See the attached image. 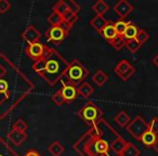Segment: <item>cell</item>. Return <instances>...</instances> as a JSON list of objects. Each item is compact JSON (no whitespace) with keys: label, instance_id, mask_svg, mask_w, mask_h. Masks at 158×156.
<instances>
[{"label":"cell","instance_id":"cb8c5ba5","mask_svg":"<svg viewBox=\"0 0 158 156\" xmlns=\"http://www.w3.org/2000/svg\"><path fill=\"white\" fill-rule=\"evenodd\" d=\"M115 121H116L120 127H126V126L129 124L130 117L128 116L127 113L123 112V111H121V112H119L118 114L115 116Z\"/></svg>","mask_w":158,"mask_h":156},{"label":"cell","instance_id":"3957f363","mask_svg":"<svg viewBox=\"0 0 158 156\" xmlns=\"http://www.w3.org/2000/svg\"><path fill=\"white\" fill-rule=\"evenodd\" d=\"M104 113L95 105L93 102H88L81 110L78 112V115L89 125L95 126L102 120Z\"/></svg>","mask_w":158,"mask_h":156},{"label":"cell","instance_id":"d6986e66","mask_svg":"<svg viewBox=\"0 0 158 156\" xmlns=\"http://www.w3.org/2000/svg\"><path fill=\"white\" fill-rule=\"evenodd\" d=\"M107 80H108V76L101 70H97V73H95L92 77V82H94L98 87H102L103 85H105V82H107Z\"/></svg>","mask_w":158,"mask_h":156},{"label":"cell","instance_id":"f1b7e54d","mask_svg":"<svg viewBox=\"0 0 158 156\" xmlns=\"http://www.w3.org/2000/svg\"><path fill=\"white\" fill-rule=\"evenodd\" d=\"M110 44H112L116 50H120V49H123V46H126V39L123 38V36L118 35L115 39L110 41Z\"/></svg>","mask_w":158,"mask_h":156},{"label":"cell","instance_id":"4fadbf2b","mask_svg":"<svg viewBox=\"0 0 158 156\" xmlns=\"http://www.w3.org/2000/svg\"><path fill=\"white\" fill-rule=\"evenodd\" d=\"M92 146H93V149L95 150V152H97L98 154H100V155H105V154H107V152L110 151V144H108L105 140H103V139H101V138H95V140H93Z\"/></svg>","mask_w":158,"mask_h":156},{"label":"cell","instance_id":"83f0119b","mask_svg":"<svg viewBox=\"0 0 158 156\" xmlns=\"http://www.w3.org/2000/svg\"><path fill=\"white\" fill-rule=\"evenodd\" d=\"M114 25H115V29H116L117 34H118L119 36L125 35V32L128 26V22H125L123 20H119V21H117L116 23H114Z\"/></svg>","mask_w":158,"mask_h":156},{"label":"cell","instance_id":"60d3db41","mask_svg":"<svg viewBox=\"0 0 158 156\" xmlns=\"http://www.w3.org/2000/svg\"><path fill=\"white\" fill-rule=\"evenodd\" d=\"M0 156H2V155H1V154H0Z\"/></svg>","mask_w":158,"mask_h":156},{"label":"cell","instance_id":"ac0fdd59","mask_svg":"<svg viewBox=\"0 0 158 156\" xmlns=\"http://www.w3.org/2000/svg\"><path fill=\"white\" fill-rule=\"evenodd\" d=\"M127 144H128V143L126 142L123 139H121V138H119V137H118V138L115 139V140L113 141V143L110 144V149H112L113 151L117 154V155H121V153H123V150L126 149Z\"/></svg>","mask_w":158,"mask_h":156},{"label":"cell","instance_id":"8d00e7d4","mask_svg":"<svg viewBox=\"0 0 158 156\" xmlns=\"http://www.w3.org/2000/svg\"><path fill=\"white\" fill-rule=\"evenodd\" d=\"M149 130H152L153 132H158V118H154L153 121L151 123V125H149L148 127Z\"/></svg>","mask_w":158,"mask_h":156},{"label":"cell","instance_id":"4dcf8cb0","mask_svg":"<svg viewBox=\"0 0 158 156\" xmlns=\"http://www.w3.org/2000/svg\"><path fill=\"white\" fill-rule=\"evenodd\" d=\"M126 47H127L130 52H135V51L139 50L141 44H139V41L136 39H131V40H126Z\"/></svg>","mask_w":158,"mask_h":156},{"label":"cell","instance_id":"484cf974","mask_svg":"<svg viewBox=\"0 0 158 156\" xmlns=\"http://www.w3.org/2000/svg\"><path fill=\"white\" fill-rule=\"evenodd\" d=\"M62 18H63L64 22H65L66 24L70 25L72 27H73V25L75 24V22L78 20V15H77V14H75V13H73V12H70L69 10H68V11L66 12V13L64 14Z\"/></svg>","mask_w":158,"mask_h":156},{"label":"cell","instance_id":"277c9868","mask_svg":"<svg viewBox=\"0 0 158 156\" xmlns=\"http://www.w3.org/2000/svg\"><path fill=\"white\" fill-rule=\"evenodd\" d=\"M48 47H46L44 44H42L41 42H36V44H28L27 48L25 49V52L28 55L31 59H33L34 61L40 59V57H44L47 54V51H48Z\"/></svg>","mask_w":158,"mask_h":156},{"label":"cell","instance_id":"ba28073f","mask_svg":"<svg viewBox=\"0 0 158 156\" xmlns=\"http://www.w3.org/2000/svg\"><path fill=\"white\" fill-rule=\"evenodd\" d=\"M62 95L65 99L66 103L73 102L77 97H78V92H77V87L69 82H63V87L60 89Z\"/></svg>","mask_w":158,"mask_h":156},{"label":"cell","instance_id":"9a60e30c","mask_svg":"<svg viewBox=\"0 0 158 156\" xmlns=\"http://www.w3.org/2000/svg\"><path fill=\"white\" fill-rule=\"evenodd\" d=\"M102 36H103V37L105 38V39L107 40L108 42L112 41L113 39H115V38L118 36L116 29H115L114 23L108 22V24L106 25L105 28H104V31H103V33H102Z\"/></svg>","mask_w":158,"mask_h":156},{"label":"cell","instance_id":"6da1fadb","mask_svg":"<svg viewBox=\"0 0 158 156\" xmlns=\"http://www.w3.org/2000/svg\"><path fill=\"white\" fill-rule=\"evenodd\" d=\"M47 64L44 73L42 74V78L47 80L50 85H54L57 80L63 76L64 72L67 68L68 64L57 54L56 51L49 48L47 51Z\"/></svg>","mask_w":158,"mask_h":156},{"label":"cell","instance_id":"7c38bea8","mask_svg":"<svg viewBox=\"0 0 158 156\" xmlns=\"http://www.w3.org/2000/svg\"><path fill=\"white\" fill-rule=\"evenodd\" d=\"M8 139H9L13 144L21 145L24 141L27 140V134H26V132H22V131H19V130L12 129L11 131L8 133Z\"/></svg>","mask_w":158,"mask_h":156},{"label":"cell","instance_id":"1f68e13d","mask_svg":"<svg viewBox=\"0 0 158 156\" xmlns=\"http://www.w3.org/2000/svg\"><path fill=\"white\" fill-rule=\"evenodd\" d=\"M65 3H66V6H67L68 10H69L70 12H73V13L77 14L80 11V6H79L76 1H74V0H66Z\"/></svg>","mask_w":158,"mask_h":156},{"label":"cell","instance_id":"f35d334b","mask_svg":"<svg viewBox=\"0 0 158 156\" xmlns=\"http://www.w3.org/2000/svg\"><path fill=\"white\" fill-rule=\"evenodd\" d=\"M6 74V70L2 65H0V79H2V76Z\"/></svg>","mask_w":158,"mask_h":156},{"label":"cell","instance_id":"2e32d148","mask_svg":"<svg viewBox=\"0 0 158 156\" xmlns=\"http://www.w3.org/2000/svg\"><path fill=\"white\" fill-rule=\"evenodd\" d=\"M94 89L88 82H81V84L77 86V92H78V95L82 98H89L91 95L93 93Z\"/></svg>","mask_w":158,"mask_h":156},{"label":"cell","instance_id":"7402d4cb","mask_svg":"<svg viewBox=\"0 0 158 156\" xmlns=\"http://www.w3.org/2000/svg\"><path fill=\"white\" fill-rule=\"evenodd\" d=\"M64 150H65L64 146L59 141H54V142L49 145V147H48V152L52 156H61L62 154H63Z\"/></svg>","mask_w":158,"mask_h":156},{"label":"cell","instance_id":"8fae6325","mask_svg":"<svg viewBox=\"0 0 158 156\" xmlns=\"http://www.w3.org/2000/svg\"><path fill=\"white\" fill-rule=\"evenodd\" d=\"M108 22H110V21L106 20L103 15H95L94 18L90 21V25L92 26L93 29H95V31L100 34V35H102V33H103L105 26L108 24Z\"/></svg>","mask_w":158,"mask_h":156},{"label":"cell","instance_id":"4316f807","mask_svg":"<svg viewBox=\"0 0 158 156\" xmlns=\"http://www.w3.org/2000/svg\"><path fill=\"white\" fill-rule=\"evenodd\" d=\"M139 153H140V152H139V150L136 149L134 145L128 143L126 149L123 150V152L121 153V156H138Z\"/></svg>","mask_w":158,"mask_h":156},{"label":"cell","instance_id":"5bb4252c","mask_svg":"<svg viewBox=\"0 0 158 156\" xmlns=\"http://www.w3.org/2000/svg\"><path fill=\"white\" fill-rule=\"evenodd\" d=\"M157 136H156L155 132H153L152 130L147 129L146 131L144 132V133L142 134V137H141L140 140L142 141V143L144 145H146V146H154L156 143V141H157Z\"/></svg>","mask_w":158,"mask_h":156},{"label":"cell","instance_id":"5b68a950","mask_svg":"<svg viewBox=\"0 0 158 156\" xmlns=\"http://www.w3.org/2000/svg\"><path fill=\"white\" fill-rule=\"evenodd\" d=\"M127 129H128V131L132 134V136L135 137L136 139L140 140L141 137H142V134L144 133L147 129H148V126L144 123V120H143L140 116H138L133 121H132V123L129 124V126L127 127Z\"/></svg>","mask_w":158,"mask_h":156},{"label":"cell","instance_id":"e575fe53","mask_svg":"<svg viewBox=\"0 0 158 156\" xmlns=\"http://www.w3.org/2000/svg\"><path fill=\"white\" fill-rule=\"evenodd\" d=\"M10 8H11V3L8 0H0V13H6L7 11H9Z\"/></svg>","mask_w":158,"mask_h":156},{"label":"cell","instance_id":"d6a6232c","mask_svg":"<svg viewBox=\"0 0 158 156\" xmlns=\"http://www.w3.org/2000/svg\"><path fill=\"white\" fill-rule=\"evenodd\" d=\"M52 101L54 102L56 105H63V104L66 103L65 99L63 98V95H62V93L60 90H57L56 92L52 95Z\"/></svg>","mask_w":158,"mask_h":156},{"label":"cell","instance_id":"d4e9b609","mask_svg":"<svg viewBox=\"0 0 158 156\" xmlns=\"http://www.w3.org/2000/svg\"><path fill=\"white\" fill-rule=\"evenodd\" d=\"M53 11L56 12V13L60 14L61 16H63L64 14L68 11V8H67V6H66L65 1H63V0L57 1V2L54 5V7H53Z\"/></svg>","mask_w":158,"mask_h":156},{"label":"cell","instance_id":"52a82bcc","mask_svg":"<svg viewBox=\"0 0 158 156\" xmlns=\"http://www.w3.org/2000/svg\"><path fill=\"white\" fill-rule=\"evenodd\" d=\"M114 70L123 80H127L134 73V68L130 65V63L127 60H121V61L115 66Z\"/></svg>","mask_w":158,"mask_h":156},{"label":"cell","instance_id":"e0dca14e","mask_svg":"<svg viewBox=\"0 0 158 156\" xmlns=\"http://www.w3.org/2000/svg\"><path fill=\"white\" fill-rule=\"evenodd\" d=\"M140 29L138 28L135 24H133L132 22H128V26L127 29L125 32V35H123V38L126 40H131V39H135L136 36H138V33Z\"/></svg>","mask_w":158,"mask_h":156},{"label":"cell","instance_id":"ab89813d","mask_svg":"<svg viewBox=\"0 0 158 156\" xmlns=\"http://www.w3.org/2000/svg\"><path fill=\"white\" fill-rule=\"evenodd\" d=\"M154 146H155L156 151L158 152V139H157V141H156V143H155V145H154Z\"/></svg>","mask_w":158,"mask_h":156},{"label":"cell","instance_id":"9c48e42d","mask_svg":"<svg viewBox=\"0 0 158 156\" xmlns=\"http://www.w3.org/2000/svg\"><path fill=\"white\" fill-rule=\"evenodd\" d=\"M22 37L27 44H36V42H39L41 34H40V32L34 25H31V26H28L23 32Z\"/></svg>","mask_w":158,"mask_h":156},{"label":"cell","instance_id":"44dd1931","mask_svg":"<svg viewBox=\"0 0 158 156\" xmlns=\"http://www.w3.org/2000/svg\"><path fill=\"white\" fill-rule=\"evenodd\" d=\"M92 9H93V11L97 13V15H104V14L108 11L110 8H108V5L105 2V1L99 0V1H97V2L93 5Z\"/></svg>","mask_w":158,"mask_h":156},{"label":"cell","instance_id":"30bf717a","mask_svg":"<svg viewBox=\"0 0 158 156\" xmlns=\"http://www.w3.org/2000/svg\"><path fill=\"white\" fill-rule=\"evenodd\" d=\"M114 10L121 19H123L132 11V7L129 2H127L125 0H120V1H118V2L115 5Z\"/></svg>","mask_w":158,"mask_h":156},{"label":"cell","instance_id":"603a6c76","mask_svg":"<svg viewBox=\"0 0 158 156\" xmlns=\"http://www.w3.org/2000/svg\"><path fill=\"white\" fill-rule=\"evenodd\" d=\"M47 20H48L49 24L51 25V27H52V26H61V25L63 24V22H64L63 18H62L60 14H57L56 12H54V11H52V13L48 16V19H47Z\"/></svg>","mask_w":158,"mask_h":156},{"label":"cell","instance_id":"74e56055","mask_svg":"<svg viewBox=\"0 0 158 156\" xmlns=\"http://www.w3.org/2000/svg\"><path fill=\"white\" fill-rule=\"evenodd\" d=\"M25 156H41V155H40L39 152L36 151V150H29V151L25 154Z\"/></svg>","mask_w":158,"mask_h":156},{"label":"cell","instance_id":"7a4b0ae2","mask_svg":"<svg viewBox=\"0 0 158 156\" xmlns=\"http://www.w3.org/2000/svg\"><path fill=\"white\" fill-rule=\"evenodd\" d=\"M89 70L82 65L81 63L77 60L72 61L68 64L67 68L64 72L62 78H65L66 80H63V82H69L76 86L78 82H81L82 80L88 76Z\"/></svg>","mask_w":158,"mask_h":156},{"label":"cell","instance_id":"f546056e","mask_svg":"<svg viewBox=\"0 0 158 156\" xmlns=\"http://www.w3.org/2000/svg\"><path fill=\"white\" fill-rule=\"evenodd\" d=\"M12 129L19 130V131H22V132H26V130L28 129V125H27L26 121L23 120L22 118H19L18 120L13 124Z\"/></svg>","mask_w":158,"mask_h":156},{"label":"cell","instance_id":"8992f818","mask_svg":"<svg viewBox=\"0 0 158 156\" xmlns=\"http://www.w3.org/2000/svg\"><path fill=\"white\" fill-rule=\"evenodd\" d=\"M68 35L62 27L60 26H52L50 27L48 32L46 33V37L48 41L54 42V44H60L64 40V38Z\"/></svg>","mask_w":158,"mask_h":156},{"label":"cell","instance_id":"ffe728a7","mask_svg":"<svg viewBox=\"0 0 158 156\" xmlns=\"http://www.w3.org/2000/svg\"><path fill=\"white\" fill-rule=\"evenodd\" d=\"M46 64H47V57L44 55V57H40V59L36 60L33 63V70L34 72H36L37 74H39L40 76H42V74L44 73V70H46Z\"/></svg>","mask_w":158,"mask_h":156},{"label":"cell","instance_id":"d590c367","mask_svg":"<svg viewBox=\"0 0 158 156\" xmlns=\"http://www.w3.org/2000/svg\"><path fill=\"white\" fill-rule=\"evenodd\" d=\"M8 89H9V84L7 80L0 79V95H7Z\"/></svg>","mask_w":158,"mask_h":156},{"label":"cell","instance_id":"836d02e7","mask_svg":"<svg viewBox=\"0 0 158 156\" xmlns=\"http://www.w3.org/2000/svg\"><path fill=\"white\" fill-rule=\"evenodd\" d=\"M135 39L139 41V44H144V42L146 41L147 39H148V35H147V33L145 31H142V29H140Z\"/></svg>","mask_w":158,"mask_h":156}]
</instances>
